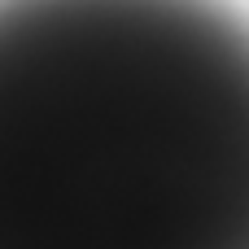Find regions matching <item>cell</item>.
Returning a JSON list of instances; mask_svg holds the SVG:
<instances>
[{
    "label": "cell",
    "mask_w": 249,
    "mask_h": 249,
    "mask_svg": "<svg viewBox=\"0 0 249 249\" xmlns=\"http://www.w3.org/2000/svg\"><path fill=\"white\" fill-rule=\"evenodd\" d=\"M0 249H249L245 18L0 0Z\"/></svg>",
    "instance_id": "obj_1"
}]
</instances>
